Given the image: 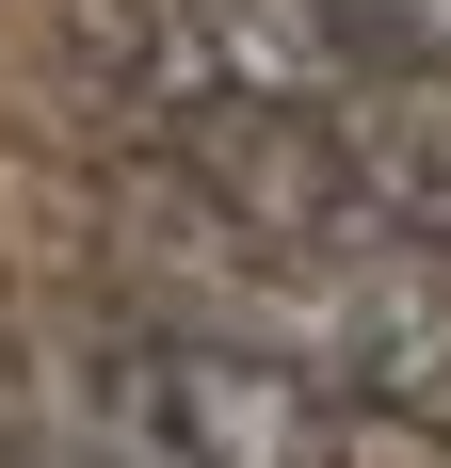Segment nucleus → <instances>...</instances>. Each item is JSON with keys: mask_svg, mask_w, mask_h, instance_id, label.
<instances>
[{"mask_svg": "<svg viewBox=\"0 0 451 468\" xmlns=\"http://www.w3.org/2000/svg\"><path fill=\"white\" fill-rule=\"evenodd\" d=\"M130 242L162 307L145 324H194V339H242L274 372H307L339 420H404V436H451V259L419 242H258L194 210L178 178L130 194Z\"/></svg>", "mask_w": 451, "mask_h": 468, "instance_id": "1", "label": "nucleus"}, {"mask_svg": "<svg viewBox=\"0 0 451 468\" xmlns=\"http://www.w3.org/2000/svg\"><path fill=\"white\" fill-rule=\"evenodd\" d=\"M33 436H65L97 468H355V420L307 372H274L242 339H194V324H81V339H48Z\"/></svg>", "mask_w": 451, "mask_h": 468, "instance_id": "2", "label": "nucleus"}, {"mask_svg": "<svg viewBox=\"0 0 451 468\" xmlns=\"http://www.w3.org/2000/svg\"><path fill=\"white\" fill-rule=\"evenodd\" d=\"M290 130H307L322 194H339L371 242L451 259V65H355V81H322Z\"/></svg>", "mask_w": 451, "mask_h": 468, "instance_id": "3", "label": "nucleus"}, {"mask_svg": "<svg viewBox=\"0 0 451 468\" xmlns=\"http://www.w3.org/2000/svg\"><path fill=\"white\" fill-rule=\"evenodd\" d=\"M322 33H355L371 65H451V0H307Z\"/></svg>", "mask_w": 451, "mask_h": 468, "instance_id": "4", "label": "nucleus"}]
</instances>
